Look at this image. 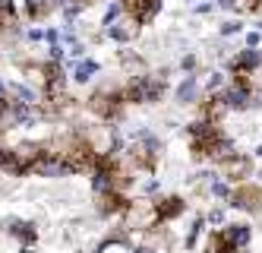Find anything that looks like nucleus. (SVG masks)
Returning a JSON list of instances; mask_svg holds the SVG:
<instances>
[{"label": "nucleus", "mask_w": 262, "mask_h": 253, "mask_svg": "<svg viewBox=\"0 0 262 253\" xmlns=\"http://www.w3.org/2000/svg\"><path fill=\"white\" fill-rule=\"evenodd\" d=\"M212 197H218V200H228V197H231L228 184H221V181H212Z\"/></svg>", "instance_id": "obj_13"}, {"label": "nucleus", "mask_w": 262, "mask_h": 253, "mask_svg": "<svg viewBox=\"0 0 262 253\" xmlns=\"http://www.w3.org/2000/svg\"><path fill=\"white\" fill-rule=\"evenodd\" d=\"M218 102L224 108H247L250 105V92H247V86H231V89H224L218 95Z\"/></svg>", "instance_id": "obj_6"}, {"label": "nucleus", "mask_w": 262, "mask_h": 253, "mask_svg": "<svg viewBox=\"0 0 262 253\" xmlns=\"http://www.w3.org/2000/svg\"><path fill=\"white\" fill-rule=\"evenodd\" d=\"M259 38H262L259 32H250V35H247V42H250V48H256V45H259Z\"/></svg>", "instance_id": "obj_19"}, {"label": "nucleus", "mask_w": 262, "mask_h": 253, "mask_svg": "<svg viewBox=\"0 0 262 253\" xmlns=\"http://www.w3.org/2000/svg\"><path fill=\"white\" fill-rule=\"evenodd\" d=\"M104 32H107V38H114L117 45H126V42H133V38L139 35V23L129 13H123L120 19H114L111 26H104Z\"/></svg>", "instance_id": "obj_3"}, {"label": "nucleus", "mask_w": 262, "mask_h": 253, "mask_svg": "<svg viewBox=\"0 0 262 253\" xmlns=\"http://www.w3.org/2000/svg\"><path fill=\"white\" fill-rule=\"evenodd\" d=\"M4 225H7V231H10V235H13V238H19V241H23L26 247H32V244H35V238H38V231H35V225H32V222L7 219Z\"/></svg>", "instance_id": "obj_5"}, {"label": "nucleus", "mask_w": 262, "mask_h": 253, "mask_svg": "<svg viewBox=\"0 0 262 253\" xmlns=\"http://www.w3.org/2000/svg\"><path fill=\"white\" fill-rule=\"evenodd\" d=\"M98 253H133V247H129L126 241H120V238H111V241H104L98 247Z\"/></svg>", "instance_id": "obj_11"}, {"label": "nucleus", "mask_w": 262, "mask_h": 253, "mask_svg": "<svg viewBox=\"0 0 262 253\" xmlns=\"http://www.w3.org/2000/svg\"><path fill=\"white\" fill-rule=\"evenodd\" d=\"M259 64H262V54H259L256 48H247V51H243L237 61H234L237 70H253V67H259Z\"/></svg>", "instance_id": "obj_10"}, {"label": "nucleus", "mask_w": 262, "mask_h": 253, "mask_svg": "<svg viewBox=\"0 0 262 253\" xmlns=\"http://www.w3.org/2000/svg\"><path fill=\"white\" fill-rule=\"evenodd\" d=\"M218 7H228V10H231V7H234V0H218Z\"/></svg>", "instance_id": "obj_21"}, {"label": "nucleus", "mask_w": 262, "mask_h": 253, "mask_svg": "<svg viewBox=\"0 0 262 253\" xmlns=\"http://www.w3.org/2000/svg\"><path fill=\"white\" fill-rule=\"evenodd\" d=\"M221 83H224V76H221V73H212L209 80H205V89H209V92H218V89H221Z\"/></svg>", "instance_id": "obj_14"}, {"label": "nucleus", "mask_w": 262, "mask_h": 253, "mask_svg": "<svg viewBox=\"0 0 262 253\" xmlns=\"http://www.w3.org/2000/svg\"><path fill=\"white\" fill-rule=\"evenodd\" d=\"M133 253H155V250H152V247H136Z\"/></svg>", "instance_id": "obj_20"}, {"label": "nucleus", "mask_w": 262, "mask_h": 253, "mask_svg": "<svg viewBox=\"0 0 262 253\" xmlns=\"http://www.w3.org/2000/svg\"><path fill=\"white\" fill-rule=\"evenodd\" d=\"M161 92H164V76H148V73H139L133 76L126 86H123V99L126 102H136V105H152L161 99Z\"/></svg>", "instance_id": "obj_1"}, {"label": "nucleus", "mask_w": 262, "mask_h": 253, "mask_svg": "<svg viewBox=\"0 0 262 253\" xmlns=\"http://www.w3.org/2000/svg\"><path fill=\"white\" fill-rule=\"evenodd\" d=\"M26 42H45V29H26Z\"/></svg>", "instance_id": "obj_16"}, {"label": "nucleus", "mask_w": 262, "mask_h": 253, "mask_svg": "<svg viewBox=\"0 0 262 253\" xmlns=\"http://www.w3.org/2000/svg\"><path fill=\"white\" fill-rule=\"evenodd\" d=\"M120 16H123V4H120V0H114V4L107 7V13H104L101 26H111V23H114V19H120Z\"/></svg>", "instance_id": "obj_12"}, {"label": "nucleus", "mask_w": 262, "mask_h": 253, "mask_svg": "<svg viewBox=\"0 0 262 253\" xmlns=\"http://www.w3.org/2000/svg\"><path fill=\"white\" fill-rule=\"evenodd\" d=\"M180 212H183V200H180V197H167V200H158V203H155V219H158V222L177 219Z\"/></svg>", "instance_id": "obj_7"}, {"label": "nucleus", "mask_w": 262, "mask_h": 253, "mask_svg": "<svg viewBox=\"0 0 262 253\" xmlns=\"http://www.w3.org/2000/svg\"><path fill=\"white\" fill-rule=\"evenodd\" d=\"M205 222H209V225H224V209H212Z\"/></svg>", "instance_id": "obj_15"}, {"label": "nucleus", "mask_w": 262, "mask_h": 253, "mask_svg": "<svg viewBox=\"0 0 262 253\" xmlns=\"http://www.w3.org/2000/svg\"><path fill=\"white\" fill-rule=\"evenodd\" d=\"M196 95H199L196 76H186V80L177 86V102H180V105H193V102H196Z\"/></svg>", "instance_id": "obj_8"}, {"label": "nucleus", "mask_w": 262, "mask_h": 253, "mask_svg": "<svg viewBox=\"0 0 262 253\" xmlns=\"http://www.w3.org/2000/svg\"><path fill=\"white\" fill-rule=\"evenodd\" d=\"M29 174H35V178H67V174H76L73 171V165L67 159H60V155H54V152H41L38 159L32 162Z\"/></svg>", "instance_id": "obj_2"}, {"label": "nucleus", "mask_w": 262, "mask_h": 253, "mask_svg": "<svg viewBox=\"0 0 262 253\" xmlns=\"http://www.w3.org/2000/svg\"><path fill=\"white\" fill-rule=\"evenodd\" d=\"M193 67H196V57L186 54V57H183V70H193Z\"/></svg>", "instance_id": "obj_18"}, {"label": "nucleus", "mask_w": 262, "mask_h": 253, "mask_svg": "<svg viewBox=\"0 0 262 253\" xmlns=\"http://www.w3.org/2000/svg\"><path fill=\"white\" fill-rule=\"evenodd\" d=\"M240 29H243V26L231 19V23H224V26H221V35H234V32H240Z\"/></svg>", "instance_id": "obj_17"}, {"label": "nucleus", "mask_w": 262, "mask_h": 253, "mask_svg": "<svg viewBox=\"0 0 262 253\" xmlns=\"http://www.w3.org/2000/svg\"><path fill=\"white\" fill-rule=\"evenodd\" d=\"M19 253H32V247H26V244H23V247H19Z\"/></svg>", "instance_id": "obj_22"}, {"label": "nucleus", "mask_w": 262, "mask_h": 253, "mask_svg": "<svg viewBox=\"0 0 262 253\" xmlns=\"http://www.w3.org/2000/svg\"><path fill=\"white\" fill-rule=\"evenodd\" d=\"M10 152H13L16 165H19V171H23V174H29L32 162H35V159H38V155L45 152V146H41V143H19V146H13Z\"/></svg>", "instance_id": "obj_4"}, {"label": "nucleus", "mask_w": 262, "mask_h": 253, "mask_svg": "<svg viewBox=\"0 0 262 253\" xmlns=\"http://www.w3.org/2000/svg\"><path fill=\"white\" fill-rule=\"evenodd\" d=\"M95 73H98L95 61H76V67H73V83H89Z\"/></svg>", "instance_id": "obj_9"}]
</instances>
